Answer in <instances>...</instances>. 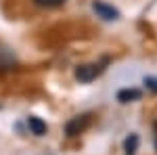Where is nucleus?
<instances>
[{
	"instance_id": "obj_4",
	"label": "nucleus",
	"mask_w": 157,
	"mask_h": 155,
	"mask_svg": "<svg viewBox=\"0 0 157 155\" xmlns=\"http://www.w3.org/2000/svg\"><path fill=\"white\" fill-rule=\"evenodd\" d=\"M17 67V57L11 48L0 46V69L6 72V69H15Z\"/></svg>"
},
{
	"instance_id": "obj_8",
	"label": "nucleus",
	"mask_w": 157,
	"mask_h": 155,
	"mask_svg": "<svg viewBox=\"0 0 157 155\" xmlns=\"http://www.w3.org/2000/svg\"><path fill=\"white\" fill-rule=\"evenodd\" d=\"M38 6H42V9H57V6H61L65 0H34Z\"/></svg>"
},
{
	"instance_id": "obj_7",
	"label": "nucleus",
	"mask_w": 157,
	"mask_h": 155,
	"mask_svg": "<svg viewBox=\"0 0 157 155\" xmlns=\"http://www.w3.org/2000/svg\"><path fill=\"white\" fill-rule=\"evenodd\" d=\"M138 143H140L138 134H128L126 141H124V153L126 155H134L136 149H138Z\"/></svg>"
},
{
	"instance_id": "obj_6",
	"label": "nucleus",
	"mask_w": 157,
	"mask_h": 155,
	"mask_svg": "<svg viewBox=\"0 0 157 155\" xmlns=\"http://www.w3.org/2000/svg\"><path fill=\"white\" fill-rule=\"evenodd\" d=\"M143 96V92L138 88H121L117 92V101L120 103H132V101H138Z\"/></svg>"
},
{
	"instance_id": "obj_2",
	"label": "nucleus",
	"mask_w": 157,
	"mask_h": 155,
	"mask_svg": "<svg viewBox=\"0 0 157 155\" xmlns=\"http://www.w3.org/2000/svg\"><path fill=\"white\" fill-rule=\"evenodd\" d=\"M90 122H92V113H82V115H75L71 118L67 124H65V136H78V134H82V132L90 126Z\"/></svg>"
},
{
	"instance_id": "obj_3",
	"label": "nucleus",
	"mask_w": 157,
	"mask_h": 155,
	"mask_svg": "<svg viewBox=\"0 0 157 155\" xmlns=\"http://www.w3.org/2000/svg\"><path fill=\"white\" fill-rule=\"evenodd\" d=\"M92 11L97 13V17H101L103 21H117L120 19V11L113 4H107L103 0H94L92 2Z\"/></svg>"
},
{
	"instance_id": "obj_1",
	"label": "nucleus",
	"mask_w": 157,
	"mask_h": 155,
	"mask_svg": "<svg viewBox=\"0 0 157 155\" xmlns=\"http://www.w3.org/2000/svg\"><path fill=\"white\" fill-rule=\"evenodd\" d=\"M109 65V59L107 57H103L101 61H97V63H84V65H78L75 67V72H73V76H75V80L80 84H90L92 80H97L101 73L107 69Z\"/></svg>"
},
{
	"instance_id": "obj_5",
	"label": "nucleus",
	"mask_w": 157,
	"mask_h": 155,
	"mask_svg": "<svg viewBox=\"0 0 157 155\" xmlns=\"http://www.w3.org/2000/svg\"><path fill=\"white\" fill-rule=\"evenodd\" d=\"M27 128H29L32 134H36V136H44V134L48 132L46 122H44V119H40L38 115H29V118H27Z\"/></svg>"
},
{
	"instance_id": "obj_9",
	"label": "nucleus",
	"mask_w": 157,
	"mask_h": 155,
	"mask_svg": "<svg viewBox=\"0 0 157 155\" xmlns=\"http://www.w3.org/2000/svg\"><path fill=\"white\" fill-rule=\"evenodd\" d=\"M145 86L149 88V90H153V92H157V78H153V76H149V78H145Z\"/></svg>"
},
{
	"instance_id": "obj_10",
	"label": "nucleus",
	"mask_w": 157,
	"mask_h": 155,
	"mask_svg": "<svg viewBox=\"0 0 157 155\" xmlns=\"http://www.w3.org/2000/svg\"><path fill=\"white\" fill-rule=\"evenodd\" d=\"M155 147H157V141H155Z\"/></svg>"
}]
</instances>
